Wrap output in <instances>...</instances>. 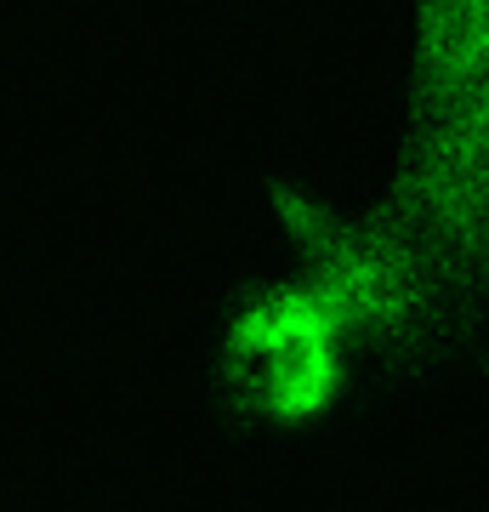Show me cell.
<instances>
[{
	"mask_svg": "<svg viewBox=\"0 0 489 512\" xmlns=\"http://www.w3.org/2000/svg\"><path fill=\"white\" fill-rule=\"evenodd\" d=\"M279 228L302 251V268L336 291V302L347 308L364 342H393V336H410L421 325V313L433 302V256L399 222L393 228L342 222L313 194L285 188L279 194Z\"/></svg>",
	"mask_w": 489,
	"mask_h": 512,
	"instance_id": "cell-1",
	"label": "cell"
},
{
	"mask_svg": "<svg viewBox=\"0 0 489 512\" xmlns=\"http://www.w3.org/2000/svg\"><path fill=\"white\" fill-rule=\"evenodd\" d=\"M399 228L421 251L489 274V86L421 114L416 154L399 183Z\"/></svg>",
	"mask_w": 489,
	"mask_h": 512,
	"instance_id": "cell-2",
	"label": "cell"
},
{
	"mask_svg": "<svg viewBox=\"0 0 489 512\" xmlns=\"http://www.w3.org/2000/svg\"><path fill=\"white\" fill-rule=\"evenodd\" d=\"M353 342H364L347 308L336 302L319 274H290L268 291H256L251 302H239V313L228 319V370L234 382L273 370L285 359H308V353H353Z\"/></svg>",
	"mask_w": 489,
	"mask_h": 512,
	"instance_id": "cell-3",
	"label": "cell"
},
{
	"mask_svg": "<svg viewBox=\"0 0 489 512\" xmlns=\"http://www.w3.org/2000/svg\"><path fill=\"white\" fill-rule=\"evenodd\" d=\"M410 80L421 114L489 86V0H416Z\"/></svg>",
	"mask_w": 489,
	"mask_h": 512,
	"instance_id": "cell-4",
	"label": "cell"
}]
</instances>
